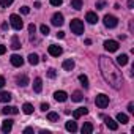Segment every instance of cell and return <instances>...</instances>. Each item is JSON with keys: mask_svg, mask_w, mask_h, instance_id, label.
<instances>
[{"mask_svg": "<svg viewBox=\"0 0 134 134\" xmlns=\"http://www.w3.org/2000/svg\"><path fill=\"white\" fill-rule=\"evenodd\" d=\"M99 70H101V74L104 77V81L115 90H120L121 85H123V76H121V71L117 68V65L112 62V58L106 57V55H101L99 57Z\"/></svg>", "mask_w": 134, "mask_h": 134, "instance_id": "6da1fadb", "label": "cell"}, {"mask_svg": "<svg viewBox=\"0 0 134 134\" xmlns=\"http://www.w3.org/2000/svg\"><path fill=\"white\" fill-rule=\"evenodd\" d=\"M70 29L74 35H82L84 33V22L81 19H73L70 22Z\"/></svg>", "mask_w": 134, "mask_h": 134, "instance_id": "7a4b0ae2", "label": "cell"}, {"mask_svg": "<svg viewBox=\"0 0 134 134\" xmlns=\"http://www.w3.org/2000/svg\"><path fill=\"white\" fill-rule=\"evenodd\" d=\"M10 22H11V27H13L14 30H21V29L24 27V22H22L21 16H18V14H11V16H10Z\"/></svg>", "mask_w": 134, "mask_h": 134, "instance_id": "3957f363", "label": "cell"}, {"mask_svg": "<svg viewBox=\"0 0 134 134\" xmlns=\"http://www.w3.org/2000/svg\"><path fill=\"white\" fill-rule=\"evenodd\" d=\"M104 25L107 29H115L118 25V19L115 16H112V14H106L104 16Z\"/></svg>", "mask_w": 134, "mask_h": 134, "instance_id": "277c9868", "label": "cell"}, {"mask_svg": "<svg viewBox=\"0 0 134 134\" xmlns=\"http://www.w3.org/2000/svg\"><path fill=\"white\" fill-rule=\"evenodd\" d=\"M95 103H96V106H98L99 109H104V107L109 106V96H106L104 93H99V95L96 96Z\"/></svg>", "mask_w": 134, "mask_h": 134, "instance_id": "5b68a950", "label": "cell"}, {"mask_svg": "<svg viewBox=\"0 0 134 134\" xmlns=\"http://www.w3.org/2000/svg\"><path fill=\"white\" fill-rule=\"evenodd\" d=\"M118 41H115V40H106L104 41V49L107 51V52H117L118 51Z\"/></svg>", "mask_w": 134, "mask_h": 134, "instance_id": "8992f818", "label": "cell"}, {"mask_svg": "<svg viewBox=\"0 0 134 134\" xmlns=\"http://www.w3.org/2000/svg\"><path fill=\"white\" fill-rule=\"evenodd\" d=\"M10 62H11L13 66H16V68H21V66L24 65V58H22L21 55H18V54H13V55L10 57Z\"/></svg>", "mask_w": 134, "mask_h": 134, "instance_id": "52a82bcc", "label": "cell"}, {"mask_svg": "<svg viewBox=\"0 0 134 134\" xmlns=\"http://www.w3.org/2000/svg\"><path fill=\"white\" fill-rule=\"evenodd\" d=\"M47 51H49V55H52V57H58V55H62V52H63V49H62L60 46H57V44H51Z\"/></svg>", "mask_w": 134, "mask_h": 134, "instance_id": "ba28073f", "label": "cell"}, {"mask_svg": "<svg viewBox=\"0 0 134 134\" xmlns=\"http://www.w3.org/2000/svg\"><path fill=\"white\" fill-rule=\"evenodd\" d=\"M103 120L106 121V126H107L109 129H112V131H117V129H118V123H117V121H114L110 117H106V115H103Z\"/></svg>", "mask_w": 134, "mask_h": 134, "instance_id": "9c48e42d", "label": "cell"}, {"mask_svg": "<svg viewBox=\"0 0 134 134\" xmlns=\"http://www.w3.org/2000/svg\"><path fill=\"white\" fill-rule=\"evenodd\" d=\"M63 14L62 13H55L54 16H52V25H55V27H60V25H63Z\"/></svg>", "mask_w": 134, "mask_h": 134, "instance_id": "30bf717a", "label": "cell"}, {"mask_svg": "<svg viewBox=\"0 0 134 134\" xmlns=\"http://www.w3.org/2000/svg\"><path fill=\"white\" fill-rule=\"evenodd\" d=\"M2 112H3L5 115H18V114H19V109H18L16 106H5V107L2 109Z\"/></svg>", "mask_w": 134, "mask_h": 134, "instance_id": "8fae6325", "label": "cell"}, {"mask_svg": "<svg viewBox=\"0 0 134 134\" xmlns=\"http://www.w3.org/2000/svg\"><path fill=\"white\" fill-rule=\"evenodd\" d=\"M54 98H55V101H58V103H65L66 99H68V95H66V92L60 90V92H55V93H54Z\"/></svg>", "mask_w": 134, "mask_h": 134, "instance_id": "7c38bea8", "label": "cell"}, {"mask_svg": "<svg viewBox=\"0 0 134 134\" xmlns=\"http://www.w3.org/2000/svg\"><path fill=\"white\" fill-rule=\"evenodd\" d=\"M85 21H87L88 24H96V22H98V16H96V13L88 11V13L85 14Z\"/></svg>", "mask_w": 134, "mask_h": 134, "instance_id": "4fadbf2b", "label": "cell"}, {"mask_svg": "<svg viewBox=\"0 0 134 134\" xmlns=\"http://www.w3.org/2000/svg\"><path fill=\"white\" fill-rule=\"evenodd\" d=\"M41 90H43V81H41V77H36L33 81V92L35 93H41Z\"/></svg>", "mask_w": 134, "mask_h": 134, "instance_id": "5bb4252c", "label": "cell"}, {"mask_svg": "<svg viewBox=\"0 0 134 134\" xmlns=\"http://www.w3.org/2000/svg\"><path fill=\"white\" fill-rule=\"evenodd\" d=\"M16 82H18V85L25 87V85L29 84V77H27L25 74H19V76H16Z\"/></svg>", "mask_w": 134, "mask_h": 134, "instance_id": "9a60e30c", "label": "cell"}, {"mask_svg": "<svg viewBox=\"0 0 134 134\" xmlns=\"http://www.w3.org/2000/svg\"><path fill=\"white\" fill-rule=\"evenodd\" d=\"M85 114H88V109H87V107H79V109H76V110L73 112V117L77 120V118H81V117L85 115Z\"/></svg>", "mask_w": 134, "mask_h": 134, "instance_id": "2e32d148", "label": "cell"}, {"mask_svg": "<svg viewBox=\"0 0 134 134\" xmlns=\"http://www.w3.org/2000/svg\"><path fill=\"white\" fill-rule=\"evenodd\" d=\"M13 129V120H3V123H2V131L3 132H10Z\"/></svg>", "mask_w": 134, "mask_h": 134, "instance_id": "e0dca14e", "label": "cell"}, {"mask_svg": "<svg viewBox=\"0 0 134 134\" xmlns=\"http://www.w3.org/2000/svg\"><path fill=\"white\" fill-rule=\"evenodd\" d=\"M65 128H66V131H70V132H76V131H77V125H76V121H66Z\"/></svg>", "mask_w": 134, "mask_h": 134, "instance_id": "ac0fdd59", "label": "cell"}, {"mask_svg": "<svg viewBox=\"0 0 134 134\" xmlns=\"http://www.w3.org/2000/svg\"><path fill=\"white\" fill-rule=\"evenodd\" d=\"M62 66H63V70H66V71H71V70L74 68V62H73L71 58H70V60H65Z\"/></svg>", "mask_w": 134, "mask_h": 134, "instance_id": "d6986e66", "label": "cell"}, {"mask_svg": "<svg viewBox=\"0 0 134 134\" xmlns=\"http://www.w3.org/2000/svg\"><path fill=\"white\" fill-rule=\"evenodd\" d=\"M10 99H11V93L0 92V103H10Z\"/></svg>", "mask_w": 134, "mask_h": 134, "instance_id": "ffe728a7", "label": "cell"}, {"mask_svg": "<svg viewBox=\"0 0 134 134\" xmlns=\"http://www.w3.org/2000/svg\"><path fill=\"white\" fill-rule=\"evenodd\" d=\"M81 131H82V134H90V132H93V125L87 121V123H84V126H82Z\"/></svg>", "mask_w": 134, "mask_h": 134, "instance_id": "44dd1931", "label": "cell"}, {"mask_svg": "<svg viewBox=\"0 0 134 134\" xmlns=\"http://www.w3.org/2000/svg\"><path fill=\"white\" fill-rule=\"evenodd\" d=\"M11 47L14 49V51H18V49H21V41H19V38L14 35L13 38H11Z\"/></svg>", "mask_w": 134, "mask_h": 134, "instance_id": "7402d4cb", "label": "cell"}, {"mask_svg": "<svg viewBox=\"0 0 134 134\" xmlns=\"http://www.w3.org/2000/svg\"><path fill=\"white\" fill-rule=\"evenodd\" d=\"M27 58H29V63H30V65H33V66H35V65H38V62H40V57H38L36 54H29V57H27Z\"/></svg>", "mask_w": 134, "mask_h": 134, "instance_id": "603a6c76", "label": "cell"}, {"mask_svg": "<svg viewBox=\"0 0 134 134\" xmlns=\"http://www.w3.org/2000/svg\"><path fill=\"white\" fill-rule=\"evenodd\" d=\"M117 63H118L120 66H125V65L128 63V55H126V54L118 55V57H117Z\"/></svg>", "mask_w": 134, "mask_h": 134, "instance_id": "cb8c5ba5", "label": "cell"}, {"mask_svg": "<svg viewBox=\"0 0 134 134\" xmlns=\"http://www.w3.org/2000/svg\"><path fill=\"white\" fill-rule=\"evenodd\" d=\"M117 120H118V121H120L121 125H126V123L129 121V117H128L126 114H121V112H120V114L117 115Z\"/></svg>", "mask_w": 134, "mask_h": 134, "instance_id": "d4e9b609", "label": "cell"}, {"mask_svg": "<svg viewBox=\"0 0 134 134\" xmlns=\"http://www.w3.org/2000/svg\"><path fill=\"white\" fill-rule=\"evenodd\" d=\"M22 110H24V114L30 115V114H33V106H32L30 103H25V104L22 106Z\"/></svg>", "mask_w": 134, "mask_h": 134, "instance_id": "484cf974", "label": "cell"}, {"mask_svg": "<svg viewBox=\"0 0 134 134\" xmlns=\"http://www.w3.org/2000/svg\"><path fill=\"white\" fill-rule=\"evenodd\" d=\"M71 8L81 10V8H82V0H71Z\"/></svg>", "mask_w": 134, "mask_h": 134, "instance_id": "4316f807", "label": "cell"}, {"mask_svg": "<svg viewBox=\"0 0 134 134\" xmlns=\"http://www.w3.org/2000/svg\"><path fill=\"white\" fill-rule=\"evenodd\" d=\"M82 98H84V96H82V93H81V92H74V93L71 95V99H73V101H76V103L82 101Z\"/></svg>", "mask_w": 134, "mask_h": 134, "instance_id": "83f0119b", "label": "cell"}, {"mask_svg": "<svg viewBox=\"0 0 134 134\" xmlns=\"http://www.w3.org/2000/svg\"><path fill=\"white\" fill-rule=\"evenodd\" d=\"M47 120L49 121H57L58 120V114L57 112H49L47 114Z\"/></svg>", "mask_w": 134, "mask_h": 134, "instance_id": "f1b7e54d", "label": "cell"}, {"mask_svg": "<svg viewBox=\"0 0 134 134\" xmlns=\"http://www.w3.org/2000/svg\"><path fill=\"white\" fill-rule=\"evenodd\" d=\"M79 81H81V84H82L85 88H88V79H87V76L81 74V76H79Z\"/></svg>", "mask_w": 134, "mask_h": 134, "instance_id": "f546056e", "label": "cell"}, {"mask_svg": "<svg viewBox=\"0 0 134 134\" xmlns=\"http://www.w3.org/2000/svg\"><path fill=\"white\" fill-rule=\"evenodd\" d=\"M40 32H41V33H43L44 36H47V35H49V27H47L46 24H43V25L40 27Z\"/></svg>", "mask_w": 134, "mask_h": 134, "instance_id": "4dcf8cb0", "label": "cell"}, {"mask_svg": "<svg viewBox=\"0 0 134 134\" xmlns=\"http://www.w3.org/2000/svg\"><path fill=\"white\" fill-rule=\"evenodd\" d=\"M13 2H14V0H0V5H2L3 8H7V7H10Z\"/></svg>", "mask_w": 134, "mask_h": 134, "instance_id": "1f68e13d", "label": "cell"}, {"mask_svg": "<svg viewBox=\"0 0 134 134\" xmlns=\"http://www.w3.org/2000/svg\"><path fill=\"white\" fill-rule=\"evenodd\" d=\"M57 76V73H55V70L54 68H51V70H47V77H51V79H54Z\"/></svg>", "mask_w": 134, "mask_h": 134, "instance_id": "d6a6232c", "label": "cell"}, {"mask_svg": "<svg viewBox=\"0 0 134 134\" xmlns=\"http://www.w3.org/2000/svg\"><path fill=\"white\" fill-rule=\"evenodd\" d=\"M51 2V5H54V7H60L62 3H63V0H49Z\"/></svg>", "mask_w": 134, "mask_h": 134, "instance_id": "836d02e7", "label": "cell"}, {"mask_svg": "<svg viewBox=\"0 0 134 134\" xmlns=\"http://www.w3.org/2000/svg\"><path fill=\"white\" fill-rule=\"evenodd\" d=\"M106 7V2H103V0H99V2H96V10H103Z\"/></svg>", "mask_w": 134, "mask_h": 134, "instance_id": "e575fe53", "label": "cell"}, {"mask_svg": "<svg viewBox=\"0 0 134 134\" xmlns=\"http://www.w3.org/2000/svg\"><path fill=\"white\" fill-rule=\"evenodd\" d=\"M21 13H22V14H29V13H30V8H29V7H22V8H21Z\"/></svg>", "mask_w": 134, "mask_h": 134, "instance_id": "d590c367", "label": "cell"}, {"mask_svg": "<svg viewBox=\"0 0 134 134\" xmlns=\"http://www.w3.org/2000/svg\"><path fill=\"white\" fill-rule=\"evenodd\" d=\"M29 32H30L32 35L36 32V27H35V24H30V25H29Z\"/></svg>", "mask_w": 134, "mask_h": 134, "instance_id": "8d00e7d4", "label": "cell"}, {"mask_svg": "<svg viewBox=\"0 0 134 134\" xmlns=\"http://www.w3.org/2000/svg\"><path fill=\"white\" fill-rule=\"evenodd\" d=\"M7 52V46H3V44H0V55H3Z\"/></svg>", "mask_w": 134, "mask_h": 134, "instance_id": "74e56055", "label": "cell"}, {"mask_svg": "<svg viewBox=\"0 0 134 134\" xmlns=\"http://www.w3.org/2000/svg\"><path fill=\"white\" fill-rule=\"evenodd\" d=\"M47 109H49V104H47V103H43V104H41V110H44V112H46Z\"/></svg>", "mask_w": 134, "mask_h": 134, "instance_id": "f35d334b", "label": "cell"}, {"mask_svg": "<svg viewBox=\"0 0 134 134\" xmlns=\"http://www.w3.org/2000/svg\"><path fill=\"white\" fill-rule=\"evenodd\" d=\"M128 112H131V114L134 112V104H132V103H129V104H128Z\"/></svg>", "mask_w": 134, "mask_h": 134, "instance_id": "ab89813d", "label": "cell"}, {"mask_svg": "<svg viewBox=\"0 0 134 134\" xmlns=\"http://www.w3.org/2000/svg\"><path fill=\"white\" fill-rule=\"evenodd\" d=\"M128 8H129V10L134 8V2H132V0H128Z\"/></svg>", "mask_w": 134, "mask_h": 134, "instance_id": "60d3db41", "label": "cell"}, {"mask_svg": "<svg viewBox=\"0 0 134 134\" xmlns=\"http://www.w3.org/2000/svg\"><path fill=\"white\" fill-rule=\"evenodd\" d=\"M3 85H5V77H3V76H0V88H2Z\"/></svg>", "mask_w": 134, "mask_h": 134, "instance_id": "b9f144b4", "label": "cell"}, {"mask_svg": "<svg viewBox=\"0 0 134 134\" xmlns=\"http://www.w3.org/2000/svg\"><path fill=\"white\" fill-rule=\"evenodd\" d=\"M57 38H60V40L65 38V33H63V32H57Z\"/></svg>", "mask_w": 134, "mask_h": 134, "instance_id": "7bdbcfd3", "label": "cell"}, {"mask_svg": "<svg viewBox=\"0 0 134 134\" xmlns=\"http://www.w3.org/2000/svg\"><path fill=\"white\" fill-rule=\"evenodd\" d=\"M2 29H3V30H7V29H8V24H7V22H3V24H2Z\"/></svg>", "mask_w": 134, "mask_h": 134, "instance_id": "ee69618b", "label": "cell"}, {"mask_svg": "<svg viewBox=\"0 0 134 134\" xmlns=\"http://www.w3.org/2000/svg\"><path fill=\"white\" fill-rule=\"evenodd\" d=\"M25 132H33V128H25Z\"/></svg>", "mask_w": 134, "mask_h": 134, "instance_id": "f6af8a7d", "label": "cell"}]
</instances>
